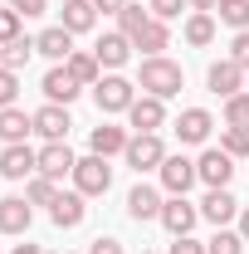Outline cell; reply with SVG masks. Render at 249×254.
Masks as SVG:
<instances>
[{
  "instance_id": "39",
  "label": "cell",
  "mask_w": 249,
  "mask_h": 254,
  "mask_svg": "<svg viewBox=\"0 0 249 254\" xmlns=\"http://www.w3.org/2000/svg\"><path fill=\"white\" fill-rule=\"evenodd\" d=\"M171 254H210L195 235H176V245H171Z\"/></svg>"
},
{
  "instance_id": "41",
  "label": "cell",
  "mask_w": 249,
  "mask_h": 254,
  "mask_svg": "<svg viewBox=\"0 0 249 254\" xmlns=\"http://www.w3.org/2000/svg\"><path fill=\"white\" fill-rule=\"evenodd\" d=\"M98 10H103V15H123L127 5H132V0H93Z\"/></svg>"
},
{
  "instance_id": "25",
  "label": "cell",
  "mask_w": 249,
  "mask_h": 254,
  "mask_svg": "<svg viewBox=\"0 0 249 254\" xmlns=\"http://www.w3.org/2000/svg\"><path fill=\"white\" fill-rule=\"evenodd\" d=\"M186 44L190 49H205V44H215V15H205V10H190V20H186Z\"/></svg>"
},
{
  "instance_id": "23",
  "label": "cell",
  "mask_w": 249,
  "mask_h": 254,
  "mask_svg": "<svg viewBox=\"0 0 249 254\" xmlns=\"http://www.w3.org/2000/svg\"><path fill=\"white\" fill-rule=\"evenodd\" d=\"M132 49H142L147 59H152V54H161V49H171V30H166V20H156V15H152L142 30L132 34Z\"/></svg>"
},
{
  "instance_id": "20",
  "label": "cell",
  "mask_w": 249,
  "mask_h": 254,
  "mask_svg": "<svg viewBox=\"0 0 249 254\" xmlns=\"http://www.w3.org/2000/svg\"><path fill=\"white\" fill-rule=\"evenodd\" d=\"M34 54H44V59H54V64H68V54H73V34L63 30V25L39 30V34H34Z\"/></svg>"
},
{
  "instance_id": "16",
  "label": "cell",
  "mask_w": 249,
  "mask_h": 254,
  "mask_svg": "<svg viewBox=\"0 0 249 254\" xmlns=\"http://www.w3.org/2000/svg\"><path fill=\"white\" fill-rule=\"evenodd\" d=\"M200 220V205H190L186 195H166V205H161V225L171 230V235H190Z\"/></svg>"
},
{
  "instance_id": "24",
  "label": "cell",
  "mask_w": 249,
  "mask_h": 254,
  "mask_svg": "<svg viewBox=\"0 0 249 254\" xmlns=\"http://www.w3.org/2000/svg\"><path fill=\"white\" fill-rule=\"evenodd\" d=\"M68 34H88L98 25V5L93 0H63V20H59Z\"/></svg>"
},
{
  "instance_id": "35",
  "label": "cell",
  "mask_w": 249,
  "mask_h": 254,
  "mask_svg": "<svg viewBox=\"0 0 249 254\" xmlns=\"http://www.w3.org/2000/svg\"><path fill=\"white\" fill-rule=\"evenodd\" d=\"M15 98H20V73L0 68V108H15Z\"/></svg>"
},
{
  "instance_id": "26",
  "label": "cell",
  "mask_w": 249,
  "mask_h": 254,
  "mask_svg": "<svg viewBox=\"0 0 249 254\" xmlns=\"http://www.w3.org/2000/svg\"><path fill=\"white\" fill-rule=\"evenodd\" d=\"M68 73H73L83 88H93L98 78H103V64H98L93 49H73V54H68Z\"/></svg>"
},
{
  "instance_id": "32",
  "label": "cell",
  "mask_w": 249,
  "mask_h": 254,
  "mask_svg": "<svg viewBox=\"0 0 249 254\" xmlns=\"http://www.w3.org/2000/svg\"><path fill=\"white\" fill-rule=\"evenodd\" d=\"M220 147L230 157H249V127H225L220 132Z\"/></svg>"
},
{
  "instance_id": "12",
  "label": "cell",
  "mask_w": 249,
  "mask_h": 254,
  "mask_svg": "<svg viewBox=\"0 0 249 254\" xmlns=\"http://www.w3.org/2000/svg\"><path fill=\"white\" fill-rule=\"evenodd\" d=\"M210 132H215V118H210L205 108H186V113L176 118V137H181V147H205Z\"/></svg>"
},
{
  "instance_id": "45",
  "label": "cell",
  "mask_w": 249,
  "mask_h": 254,
  "mask_svg": "<svg viewBox=\"0 0 249 254\" xmlns=\"http://www.w3.org/2000/svg\"><path fill=\"white\" fill-rule=\"evenodd\" d=\"M142 254H152V250H142Z\"/></svg>"
},
{
  "instance_id": "15",
  "label": "cell",
  "mask_w": 249,
  "mask_h": 254,
  "mask_svg": "<svg viewBox=\"0 0 249 254\" xmlns=\"http://www.w3.org/2000/svg\"><path fill=\"white\" fill-rule=\"evenodd\" d=\"M73 166H78V157L68 152V142H44L39 147V176L63 181V176H73Z\"/></svg>"
},
{
  "instance_id": "13",
  "label": "cell",
  "mask_w": 249,
  "mask_h": 254,
  "mask_svg": "<svg viewBox=\"0 0 249 254\" xmlns=\"http://www.w3.org/2000/svg\"><path fill=\"white\" fill-rule=\"evenodd\" d=\"M161 205H166V195L147 181H137V186L127 190V215L142 225V220H161Z\"/></svg>"
},
{
  "instance_id": "18",
  "label": "cell",
  "mask_w": 249,
  "mask_h": 254,
  "mask_svg": "<svg viewBox=\"0 0 249 254\" xmlns=\"http://www.w3.org/2000/svg\"><path fill=\"white\" fill-rule=\"evenodd\" d=\"M127 142H132V132H127V127H113V123H103V127L88 132V152H93V157H123Z\"/></svg>"
},
{
  "instance_id": "40",
  "label": "cell",
  "mask_w": 249,
  "mask_h": 254,
  "mask_svg": "<svg viewBox=\"0 0 249 254\" xmlns=\"http://www.w3.org/2000/svg\"><path fill=\"white\" fill-rule=\"evenodd\" d=\"M88 254H123V245H118L113 235H103V240H93V245H88Z\"/></svg>"
},
{
  "instance_id": "2",
  "label": "cell",
  "mask_w": 249,
  "mask_h": 254,
  "mask_svg": "<svg viewBox=\"0 0 249 254\" xmlns=\"http://www.w3.org/2000/svg\"><path fill=\"white\" fill-rule=\"evenodd\" d=\"M171 157L166 152V142H161V132H132V142H127L123 161L142 176V171H161V161Z\"/></svg>"
},
{
  "instance_id": "43",
  "label": "cell",
  "mask_w": 249,
  "mask_h": 254,
  "mask_svg": "<svg viewBox=\"0 0 249 254\" xmlns=\"http://www.w3.org/2000/svg\"><path fill=\"white\" fill-rule=\"evenodd\" d=\"M240 235H245V245H249V205L240 210Z\"/></svg>"
},
{
  "instance_id": "22",
  "label": "cell",
  "mask_w": 249,
  "mask_h": 254,
  "mask_svg": "<svg viewBox=\"0 0 249 254\" xmlns=\"http://www.w3.org/2000/svg\"><path fill=\"white\" fill-rule=\"evenodd\" d=\"M30 132H34V113H25V108H0V142L5 147L25 142Z\"/></svg>"
},
{
  "instance_id": "33",
  "label": "cell",
  "mask_w": 249,
  "mask_h": 254,
  "mask_svg": "<svg viewBox=\"0 0 249 254\" xmlns=\"http://www.w3.org/2000/svg\"><path fill=\"white\" fill-rule=\"evenodd\" d=\"M20 34H25V15H15L10 5H0V44H10Z\"/></svg>"
},
{
  "instance_id": "4",
  "label": "cell",
  "mask_w": 249,
  "mask_h": 254,
  "mask_svg": "<svg viewBox=\"0 0 249 254\" xmlns=\"http://www.w3.org/2000/svg\"><path fill=\"white\" fill-rule=\"evenodd\" d=\"M108 186H113V166H108V157H78V166H73V190H83L88 200L93 195H108Z\"/></svg>"
},
{
  "instance_id": "1",
  "label": "cell",
  "mask_w": 249,
  "mask_h": 254,
  "mask_svg": "<svg viewBox=\"0 0 249 254\" xmlns=\"http://www.w3.org/2000/svg\"><path fill=\"white\" fill-rule=\"evenodd\" d=\"M137 88L166 103V98H176L186 88V73H181V64H171L166 54H152V59H142V68H137Z\"/></svg>"
},
{
  "instance_id": "27",
  "label": "cell",
  "mask_w": 249,
  "mask_h": 254,
  "mask_svg": "<svg viewBox=\"0 0 249 254\" xmlns=\"http://www.w3.org/2000/svg\"><path fill=\"white\" fill-rule=\"evenodd\" d=\"M30 54H34V39L30 34H20V39H10V44H0V68H25L30 64Z\"/></svg>"
},
{
  "instance_id": "19",
  "label": "cell",
  "mask_w": 249,
  "mask_h": 254,
  "mask_svg": "<svg viewBox=\"0 0 249 254\" xmlns=\"http://www.w3.org/2000/svg\"><path fill=\"white\" fill-rule=\"evenodd\" d=\"M93 54H98V64H103L108 73H118V68L132 59V39H127L123 30H113V34H103V39L93 44Z\"/></svg>"
},
{
  "instance_id": "38",
  "label": "cell",
  "mask_w": 249,
  "mask_h": 254,
  "mask_svg": "<svg viewBox=\"0 0 249 254\" xmlns=\"http://www.w3.org/2000/svg\"><path fill=\"white\" fill-rule=\"evenodd\" d=\"M15 15H25V20H34V15H44L49 10V0H5Z\"/></svg>"
},
{
  "instance_id": "29",
  "label": "cell",
  "mask_w": 249,
  "mask_h": 254,
  "mask_svg": "<svg viewBox=\"0 0 249 254\" xmlns=\"http://www.w3.org/2000/svg\"><path fill=\"white\" fill-rule=\"evenodd\" d=\"M215 15H220V25H230L235 34H240V30H249V0H220V5H215Z\"/></svg>"
},
{
  "instance_id": "5",
  "label": "cell",
  "mask_w": 249,
  "mask_h": 254,
  "mask_svg": "<svg viewBox=\"0 0 249 254\" xmlns=\"http://www.w3.org/2000/svg\"><path fill=\"white\" fill-rule=\"evenodd\" d=\"M195 176L205 181V190L230 186V176H235V157H230L225 147H205V152L195 157Z\"/></svg>"
},
{
  "instance_id": "14",
  "label": "cell",
  "mask_w": 249,
  "mask_h": 254,
  "mask_svg": "<svg viewBox=\"0 0 249 254\" xmlns=\"http://www.w3.org/2000/svg\"><path fill=\"white\" fill-rule=\"evenodd\" d=\"M39 88H44V103H63V108L83 93V83L68 73V64H54V68L44 73V83H39Z\"/></svg>"
},
{
  "instance_id": "28",
  "label": "cell",
  "mask_w": 249,
  "mask_h": 254,
  "mask_svg": "<svg viewBox=\"0 0 249 254\" xmlns=\"http://www.w3.org/2000/svg\"><path fill=\"white\" fill-rule=\"evenodd\" d=\"M25 200H30V205H54V200H59V181H49V176L34 171L30 181H25Z\"/></svg>"
},
{
  "instance_id": "6",
  "label": "cell",
  "mask_w": 249,
  "mask_h": 254,
  "mask_svg": "<svg viewBox=\"0 0 249 254\" xmlns=\"http://www.w3.org/2000/svg\"><path fill=\"white\" fill-rule=\"evenodd\" d=\"M34 171H39V152H34L30 142H15V147L0 152V176L5 181H30Z\"/></svg>"
},
{
  "instance_id": "17",
  "label": "cell",
  "mask_w": 249,
  "mask_h": 254,
  "mask_svg": "<svg viewBox=\"0 0 249 254\" xmlns=\"http://www.w3.org/2000/svg\"><path fill=\"white\" fill-rule=\"evenodd\" d=\"M68 127H73V118H68V108H63V103H44V108L34 113V132H39L44 142H63V137H68Z\"/></svg>"
},
{
  "instance_id": "9",
  "label": "cell",
  "mask_w": 249,
  "mask_h": 254,
  "mask_svg": "<svg viewBox=\"0 0 249 254\" xmlns=\"http://www.w3.org/2000/svg\"><path fill=\"white\" fill-rule=\"evenodd\" d=\"M127 127L132 132H161L166 127V103L152 93H137V103L127 108Z\"/></svg>"
},
{
  "instance_id": "36",
  "label": "cell",
  "mask_w": 249,
  "mask_h": 254,
  "mask_svg": "<svg viewBox=\"0 0 249 254\" xmlns=\"http://www.w3.org/2000/svg\"><path fill=\"white\" fill-rule=\"evenodd\" d=\"M147 10H152L156 20H176L181 10H190V5H186V0H147Z\"/></svg>"
},
{
  "instance_id": "34",
  "label": "cell",
  "mask_w": 249,
  "mask_h": 254,
  "mask_svg": "<svg viewBox=\"0 0 249 254\" xmlns=\"http://www.w3.org/2000/svg\"><path fill=\"white\" fill-rule=\"evenodd\" d=\"M147 20H152V10H142V5H127L123 15H118V25H123V34H127V39H132V34L142 30Z\"/></svg>"
},
{
  "instance_id": "30",
  "label": "cell",
  "mask_w": 249,
  "mask_h": 254,
  "mask_svg": "<svg viewBox=\"0 0 249 254\" xmlns=\"http://www.w3.org/2000/svg\"><path fill=\"white\" fill-rule=\"evenodd\" d=\"M205 250L210 254H245V235H240V230H215V235L205 240Z\"/></svg>"
},
{
  "instance_id": "11",
  "label": "cell",
  "mask_w": 249,
  "mask_h": 254,
  "mask_svg": "<svg viewBox=\"0 0 249 254\" xmlns=\"http://www.w3.org/2000/svg\"><path fill=\"white\" fill-rule=\"evenodd\" d=\"M49 220L59 225V230H78V225L88 220V195L83 190H59V200L49 205Z\"/></svg>"
},
{
  "instance_id": "8",
  "label": "cell",
  "mask_w": 249,
  "mask_h": 254,
  "mask_svg": "<svg viewBox=\"0 0 249 254\" xmlns=\"http://www.w3.org/2000/svg\"><path fill=\"white\" fill-rule=\"evenodd\" d=\"M156 176H161V190H166V195H186V190L200 181V176H195V161L181 157V152L161 161V171H156Z\"/></svg>"
},
{
  "instance_id": "42",
  "label": "cell",
  "mask_w": 249,
  "mask_h": 254,
  "mask_svg": "<svg viewBox=\"0 0 249 254\" xmlns=\"http://www.w3.org/2000/svg\"><path fill=\"white\" fill-rule=\"evenodd\" d=\"M186 5H190V10H205V15H215V5H220V0H186Z\"/></svg>"
},
{
  "instance_id": "21",
  "label": "cell",
  "mask_w": 249,
  "mask_h": 254,
  "mask_svg": "<svg viewBox=\"0 0 249 254\" xmlns=\"http://www.w3.org/2000/svg\"><path fill=\"white\" fill-rule=\"evenodd\" d=\"M30 220H34V205L25 195H5L0 200V235H25Z\"/></svg>"
},
{
  "instance_id": "7",
  "label": "cell",
  "mask_w": 249,
  "mask_h": 254,
  "mask_svg": "<svg viewBox=\"0 0 249 254\" xmlns=\"http://www.w3.org/2000/svg\"><path fill=\"white\" fill-rule=\"evenodd\" d=\"M205 88H210L215 98H235V93H245V68L225 54V59L210 64V73H205Z\"/></svg>"
},
{
  "instance_id": "10",
  "label": "cell",
  "mask_w": 249,
  "mask_h": 254,
  "mask_svg": "<svg viewBox=\"0 0 249 254\" xmlns=\"http://www.w3.org/2000/svg\"><path fill=\"white\" fill-rule=\"evenodd\" d=\"M240 200L230 195V186H220V190H205V200H200V220H210L215 230H225L230 220H240Z\"/></svg>"
},
{
  "instance_id": "3",
  "label": "cell",
  "mask_w": 249,
  "mask_h": 254,
  "mask_svg": "<svg viewBox=\"0 0 249 254\" xmlns=\"http://www.w3.org/2000/svg\"><path fill=\"white\" fill-rule=\"evenodd\" d=\"M93 103H98V113H127L137 103V83L123 78V73H103L93 83Z\"/></svg>"
},
{
  "instance_id": "44",
  "label": "cell",
  "mask_w": 249,
  "mask_h": 254,
  "mask_svg": "<svg viewBox=\"0 0 249 254\" xmlns=\"http://www.w3.org/2000/svg\"><path fill=\"white\" fill-rule=\"evenodd\" d=\"M15 254H44V250H39V245H20Z\"/></svg>"
},
{
  "instance_id": "37",
  "label": "cell",
  "mask_w": 249,
  "mask_h": 254,
  "mask_svg": "<svg viewBox=\"0 0 249 254\" xmlns=\"http://www.w3.org/2000/svg\"><path fill=\"white\" fill-rule=\"evenodd\" d=\"M230 59H235V64L249 73V30H240L235 39H230Z\"/></svg>"
},
{
  "instance_id": "31",
  "label": "cell",
  "mask_w": 249,
  "mask_h": 254,
  "mask_svg": "<svg viewBox=\"0 0 249 254\" xmlns=\"http://www.w3.org/2000/svg\"><path fill=\"white\" fill-rule=\"evenodd\" d=\"M225 127H249V93L225 98Z\"/></svg>"
}]
</instances>
